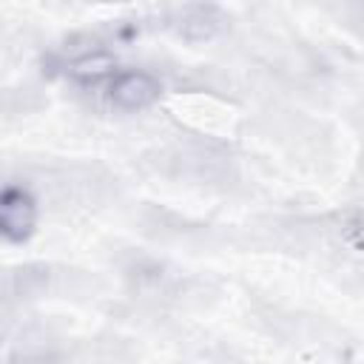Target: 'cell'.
I'll return each instance as SVG.
<instances>
[{
	"label": "cell",
	"instance_id": "1",
	"mask_svg": "<svg viewBox=\"0 0 364 364\" xmlns=\"http://www.w3.org/2000/svg\"><path fill=\"white\" fill-rule=\"evenodd\" d=\"M37 225V202L26 185L9 182L0 196V230L6 242H26Z\"/></svg>",
	"mask_w": 364,
	"mask_h": 364
},
{
	"label": "cell",
	"instance_id": "2",
	"mask_svg": "<svg viewBox=\"0 0 364 364\" xmlns=\"http://www.w3.org/2000/svg\"><path fill=\"white\" fill-rule=\"evenodd\" d=\"M159 80L151 77L148 71H119L111 80L108 97L119 111H142L159 100Z\"/></svg>",
	"mask_w": 364,
	"mask_h": 364
},
{
	"label": "cell",
	"instance_id": "3",
	"mask_svg": "<svg viewBox=\"0 0 364 364\" xmlns=\"http://www.w3.org/2000/svg\"><path fill=\"white\" fill-rule=\"evenodd\" d=\"M176 31L188 40H210L216 31H219V17L210 11V9H188L176 26Z\"/></svg>",
	"mask_w": 364,
	"mask_h": 364
}]
</instances>
